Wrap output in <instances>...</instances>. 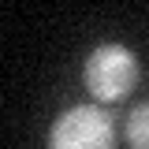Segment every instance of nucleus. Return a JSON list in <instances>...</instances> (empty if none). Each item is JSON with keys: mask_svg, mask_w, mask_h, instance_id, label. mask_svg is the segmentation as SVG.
Here are the masks:
<instances>
[{"mask_svg": "<svg viewBox=\"0 0 149 149\" xmlns=\"http://www.w3.org/2000/svg\"><path fill=\"white\" fill-rule=\"evenodd\" d=\"M112 119L97 104H74L60 112V119L49 130V149H112Z\"/></svg>", "mask_w": 149, "mask_h": 149, "instance_id": "obj_1", "label": "nucleus"}, {"mask_svg": "<svg viewBox=\"0 0 149 149\" xmlns=\"http://www.w3.org/2000/svg\"><path fill=\"white\" fill-rule=\"evenodd\" d=\"M82 78H86V90L97 101H119L138 78L134 52L123 49V45H97L90 52V60H86Z\"/></svg>", "mask_w": 149, "mask_h": 149, "instance_id": "obj_2", "label": "nucleus"}, {"mask_svg": "<svg viewBox=\"0 0 149 149\" xmlns=\"http://www.w3.org/2000/svg\"><path fill=\"white\" fill-rule=\"evenodd\" d=\"M127 138H130L134 149H149V108L146 104L134 108V116H130V123H127Z\"/></svg>", "mask_w": 149, "mask_h": 149, "instance_id": "obj_3", "label": "nucleus"}]
</instances>
